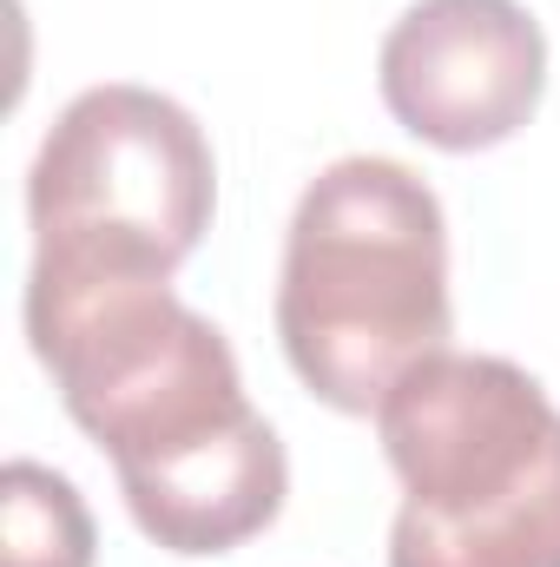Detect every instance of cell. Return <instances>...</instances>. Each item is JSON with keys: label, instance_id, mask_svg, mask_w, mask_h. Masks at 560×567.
I'll return each instance as SVG.
<instances>
[{"label": "cell", "instance_id": "cell-1", "mask_svg": "<svg viewBox=\"0 0 560 567\" xmlns=\"http://www.w3.org/2000/svg\"><path fill=\"white\" fill-rule=\"evenodd\" d=\"M27 343L120 475L145 542L231 555L283 515L290 462L211 317L158 278H33Z\"/></svg>", "mask_w": 560, "mask_h": 567}, {"label": "cell", "instance_id": "cell-2", "mask_svg": "<svg viewBox=\"0 0 560 567\" xmlns=\"http://www.w3.org/2000/svg\"><path fill=\"white\" fill-rule=\"evenodd\" d=\"M448 218L396 158H336L297 198L278 271V337L303 390L343 416L448 350Z\"/></svg>", "mask_w": 560, "mask_h": 567}, {"label": "cell", "instance_id": "cell-3", "mask_svg": "<svg viewBox=\"0 0 560 567\" xmlns=\"http://www.w3.org/2000/svg\"><path fill=\"white\" fill-rule=\"evenodd\" d=\"M376 429L403 482L390 567H560V410L521 363L442 350Z\"/></svg>", "mask_w": 560, "mask_h": 567}, {"label": "cell", "instance_id": "cell-4", "mask_svg": "<svg viewBox=\"0 0 560 567\" xmlns=\"http://www.w3.org/2000/svg\"><path fill=\"white\" fill-rule=\"evenodd\" d=\"M218 205L205 126L152 86H86L27 172L33 278H158L198 251Z\"/></svg>", "mask_w": 560, "mask_h": 567}, {"label": "cell", "instance_id": "cell-5", "mask_svg": "<svg viewBox=\"0 0 560 567\" xmlns=\"http://www.w3.org/2000/svg\"><path fill=\"white\" fill-rule=\"evenodd\" d=\"M383 106L435 152L515 140L548 93V33L521 0H416L376 53Z\"/></svg>", "mask_w": 560, "mask_h": 567}, {"label": "cell", "instance_id": "cell-6", "mask_svg": "<svg viewBox=\"0 0 560 567\" xmlns=\"http://www.w3.org/2000/svg\"><path fill=\"white\" fill-rule=\"evenodd\" d=\"M100 535L80 502V488L46 468L13 455L0 468V567H93Z\"/></svg>", "mask_w": 560, "mask_h": 567}]
</instances>
